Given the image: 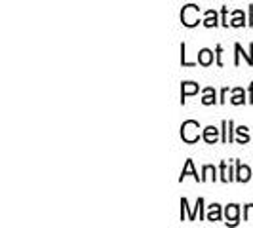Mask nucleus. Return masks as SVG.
Segmentation results:
<instances>
[{
    "instance_id": "1",
    "label": "nucleus",
    "mask_w": 253,
    "mask_h": 228,
    "mask_svg": "<svg viewBox=\"0 0 253 228\" xmlns=\"http://www.w3.org/2000/svg\"><path fill=\"white\" fill-rule=\"evenodd\" d=\"M198 129H200V124L196 122V120H187V122H183V126H181V139L185 141V143H196V141L200 139V133H198Z\"/></svg>"
},
{
    "instance_id": "2",
    "label": "nucleus",
    "mask_w": 253,
    "mask_h": 228,
    "mask_svg": "<svg viewBox=\"0 0 253 228\" xmlns=\"http://www.w3.org/2000/svg\"><path fill=\"white\" fill-rule=\"evenodd\" d=\"M181 21L185 27H196L200 23V10L194 4H187L181 12Z\"/></svg>"
},
{
    "instance_id": "3",
    "label": "nucleus",
    "mask_w": 253,
    "mask_h": 228,
    "mask_svg": "<svg viewBox=\"0 0 253 228\" xmlns=\"http://www.w3.org/2000/svg\"><path fill=\"white\" fill-rule=\"evenodd\" d=\"M238 215H240V207L236 203H230L225 209V217H227V225H236L238 223Z\"/></svg>"
},
{
    "instance_id": "4",
    "label": "nucleus",
    "mask_w": 253,
    "mask_h": 228,
    "mask_svg": "<svg viewBox=\"0 0 253 228\" xmlns=\"http://www.w3.org/2000/svg\"><path fill=\"white\" fill-rule=\"evenodd\" d=\"M198 84H194V82H183V86H181V103H185V99L189 97V95H194V93H198Z\"/></svg>"
},
{
    "instance_id": "5",
    "label": "nucleus",
    "mask_w": 253,
    "mask_h": 228,
    "mask_svg": "<svg viewBox=\"0 0 253 228\" xmlns=\"http://www.w3.org/2000/svg\"><path fill=\"white\" fill-rule=\"evenodd\" d=\"M204 141L208 143V145H215L217 139H219V129L213 126H208L206 129H204Z\"/></svg>"
},
{
    "instance_id": "6",
    "label": "nucleus",
    "mask_w": 253,
    "mask_h": 228,
    "mask_svg": "<svg viewBox=\"0 0 253 228\" xmlns=\"http://www.w3.org/2000/svg\"><path fill=\"white\" fill-rule=\"evenodd\" d=\"M198 63L204 65V67H210V65L213 63V51L208 50V48L198 51Z\"/></svg>"
},
{
    "instance_id": "7",
    "label": "nucleus",
    "mask_w": 253,
    "mask_h": 228,
    "mask_svg": "<svg viewBox=\"0 0 253 228\" xmlns=\"http://www.w3.org/2000/svg\"><path fill=\"white\" fill-rule=\"evenodd\" d=\"M238 169H236V181H240V183H248L250 177H252V169L248 167V165H242L238 162Z\"/></svg>"
},
{
    "instance_id": "8",
    "label": "nucleus",
    "mask_w": 253,
    "mask_h": 228,
    "mask_svg": "<svg viewBox=\"0 0 253 228\" xmlns=\"http://www.w3.org/2000/svg\"><path fill=\"white\" fill-rule=\"evenodd\" d=\"M187 175H192V177L196 179V181H200V183H202V177H198V173L194 171V164H192V160H187V164H185L183 171H181V177H179V181H183V179L187 177Z\"/></svg>"
},
{
    "instance_id": "9",
    "label": "nucleus",
    "mask_w": 253,
    "mask_h": 228,
    "mask_svg": "<svg viewBox=\"0 0 253 228\" xmlns=\"http://www.w3.org/2000/svg\"><path fill=\"white\" fill-rule=\"evenodd\" d=\"M234 50H236V61H234V63L238 65L240 63V55H244V57H246V61H248V65H253V44H250V53H244V51H242V46L240 44H236V46H234Z\"/></svg>"
},
{
    "instance_id": "10",
    "label": "nucleus",
    "mask_w": 253,
    "mask_h": 228,
    "mask_svg": "<svg viewBox=\"0 0 253 228\" xmlns=\"http://www.w3.org/2000/svg\"><path fill=\"white\" fill-rule=\"evenodd\" d=\"M208 221H211V223H215V221H221V205L219 203H213V205H210V209H208V215H206Z\"/></svg>"
},
{
    "instance_id": "11",
    "label": "nucleus",
    "mask_w": 253,
    "mask_h": 228,
    "mask_svg": "<svg viewBox=\"0 0 253 228\" xmlns=\"http://www.w3.org/2000/svg\"><path fill=\"white\" fill-rule=\"evenodd\" d=\"M215 101H217V99H215V89H213V88L204 89V97H202L204 105H213Z\"/></svg>"
},
{
    "instance_id": "12",
    "label": "nucleus",
    "mask_w": 253,
    "mask_h": 228,
    "mask_svg": "<svg viewBox=\"0 0 253 228\" xmlns=\"http://www.w3.org/2000/svg\"><path fill=\"white\" fill-rule=\"evenodd\" d=\"M232 93H234V95H232V99H230L232 105H244V103H246V93H244V89L242 88H236Z\"/></svg>"
},
{
    "instance_id": "13",
    "label": "nucleus",
    "mask_w": 253,
    "mask_h": 228,
    "mask_svg": "<svg viewBox=\"0 0 253 228\" xmlns=\"http://www.w3.org/2000/svg\"><path fill=\"white\" fill-rule=\"evenodd\" d=\"M204 25H206V27H217V25H219V21H217V13L213 12V10L206 12V19H204Z\"/></svg>"
},
{
    "instance_id": "14",
    "label": "nucleus",
    "mask_w": 253,
    "mask_h": 228,
    "mask_svg": "<svg viewBox=\"0 0 253 228\" xmlns=\"http://www.w3.org/2000/svg\"><path fill=\"white\" fill-rule=\"evenodd\" d=\"M230 127H232V122L230 120H225L223 122V143H230L232 141V131H230Z\"/></svg>"
},
{
    "instance_id": "15",
    "label": "nucleus",
    "mask_w": 253,
    "mask_h": 228,
    "mask_svg": "<svg viewBox=\"0 0 253 228\" xmlns=\"http://www.w3.org/2000/svg\"><path fill=\"white\" fill-rule=\"evenodd\" d=\"M202 173H204V177H202V183L204 181H215V167L213 165H204V169H202Z\"/></svg>"
},
{
    "instance_id": "16",
    "label": "nucleus",
    "mask_w": 253,
    "mask_h": 228,
    "mask_svg": "<svg viewBox=\"0 0 253 228\" xmlns=\"http://www.w3.org/2000/svg\"><path fill=\"white\" fill-rule=\"evenodd\" d=\"M244 21H246V17H244V12L236 10V12H234V19L230 21V25H232V27H242V25H244Z\"/></svg>"
},
{
    "instance_id": "17",
    "label": "nucleus",
    "mask_w": 253,
    "mask_h": 228,
    "mask_svg": "<svg viewBox=\"0 0 253 228\" xmlns=\"http://www.w3.org/2000/svg\"><path fill=\"white\" fill-rule=\"evenodd\" d=\"M221 181H225V183H228V181H232V175H230V169L227 167V164H225V162H221Z\"/></svg>"
},
{
    "instance_id": "18",
    "label": "nucleus",
    "mask_w": 253,
    "mask_h": 228,
    "mask_svg": "<svg viewBox=\"0 0 253 228\" xmlns=\"http://www.w3.org/2000/svg\"><path fill=\"white\" fill-rule=\"evenodd\" d=\"M236 131H238V135H240V141H238L240 145H244V143H248V141H250V135H248V127L242 126V127H238Z\"/></svg>"
},
{
    "instance_id": "19",
    "label": "nucleus",
    "mask_w": 253,
    "mask_h": 228,
    "mask_svg": "<svg viewBox=\"0 0 253 228\" xmlns=\"http://www.w3.org/2000/svg\"><path fill=\"white\" fill-rule=\"evenodd\" d=\"M244 219H246V221H253V203L244 207Z\"/></svg>"
},
{
    "instance_id": "20",
    "label": "nucleus",
    "mask_w": 253,
    "mask_h": 228,
    "mask_svg": "<svg viewBox=\"0 0 253 228\" xmlns=\"http://www.w3.org/2000/svg\"><path fill=\"white\" fill-rule=\"evenodd\" d=\"M181 63H183V67H194V63L187 61V55H185V44H181Z\"/></svg>"
},
{
    "instance_id": "21",
    "label": "nucleus",
    "mask_w": 253,
    "mask_h": 228,
    "mask_svg": "<svg viewBox=\"0 0 253 228\" xmlns=\"http://www.w3.org/2000/svg\"><path fill=\"white\" fill-rule=\"evenodd\" d=\"M250 103H253V84L250 86Z\"/></svg>"
}]
</instances>
